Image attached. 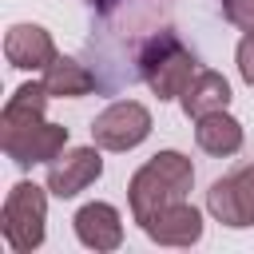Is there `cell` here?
Returning a JSON list of instances; mask_svg holds the SVG:
<instances>
[{"label": "cell", "mask_w": 254, "mask_h": 254, "mask_svg": "<svg viewBox=\"0 0 254 254\" xmlns=\"http://www.w3.org/2000/svg\"><path fill=\"white\" fill-rule=\"evenodd\" d=\"M190 183H194V167H190L187 155H179V151H159L155 159H147V163L131 175V187H127V190H131V214H135V222L143 226V222H151L159 210L183 202L187 190H190Z\"/></svg>", "instance_id": "6da1fadb"}, {"label": "cell", "mask_w": 254, "mask_h": 254, "mask_svg": "<svg viewBox=\"0 0 254 254\" xmlns=\"http://www.w3.org/2000/svg\"><path fill=\"white\" fill-rule=\"evenodd\" d=\"M206 206L222 226H254V163L226 179H214L206 190Z\"/></svg>", "instance_id": "5b68a950"}, {"label": "cell", "mask_w": 254, "mask_h": 254, "mask_svg": "<svg viewBox=\"0 0 254 254\" xmlns=\"http://www.w3.org/2000/svg\"><path fill=\"white\" fill-rule=\"evenodd\" d=\"M151 135V111L135 99H119L111 107H103L91 123V139L103 151H131Z\"/></svg>", "instance_id": "277c9868"}, {"label": "cell", "mask_w": 254, "mask_h": 254, "mask_svg": "<svg viewBox=\"0 0 254 254\" xmlns=\"http://www.w3.org/2000/svg\"><path fill=\"white\" fill-rule=\"evenodd\" d=\"M194 139H198V147L206 155H234L242 147V123L234 115H226V111H210V115L198 119Z\"/></svg>", "instance_id": "5bb4252c"}, {"label": "cell", "mask_w": 254, "mask_h": 254, "mask_svg": "<svg viewBox=\"0 0 254 254\" xmlns=\"http://www.w3.org/2000/svg\"><path fill=\"white\" fill-rule=\"evenodd\" d=\"M99 175H103L99 143H95V147H71V151L56 155V159L48 163V190H52L56 198H75V194L87 190Z\"/></svg>", "instance_id": "8992f818"}, {"label": "cell", "mask_w": 254, "mask_h": 254, "mask_svg": "<svg viewBox=\"0 0 254 254\" xmlns=\"http://www.w3.org/2000/svg\"><path fill=\"white\" fill-rule=\"evenodd\" d=\"M238 71H242V79L254 87V32H246L242 44H238Z\"/></svg>", "instance_id": "2e32d148"}, {"label": "cell", "mask_w": 254, "mask_h": 254, "mask_svg": "<svg viewBox=\"0 0 254 254\" xmlns=\"http://www.w3.org/2000/svg\"><path fill=\"white\" fill-rule=\"evenodd\" d=\"M4 56L20 71H44L56 60V44L40 24H12L4 36Z\"/></svg>", "instance_id": "ba28073f"}, {"label": "cell", "mask_w": 254, "mask_h": 254, "mask_svg": "<svg viewBox=\"0 0 254 254\" xmlns=\"http://www.w3.org/2000/svg\"><path fill=\"white\" fill-rule=\"evenodd\" d=\"M64 143H67V127H60V123H40V127H32L24 139H16V143L4 147V151H8V159H16L20 167H32V163H52V159L64 151Z\"/></svg>", "instance_id": "8fae6325"}, {"label": "cell", "mask_w": 254, "mask_h": 254, "mask_svg": "<svg viewBox=\"0 0 254 254\" xmlns=\"http://www.w3.org/2000/svg\"><path fill=\"white\" fill-rule=\"evenodd\" d=\"M179 99H183V111H187L190 119H202V115H210V111H226V103H230V83H226V75H218V71H198Z\"/></svg>", "instance_id": "7c38bea8"}, {"label": "cell", "mask_w": 254, "mask_h": 254, "mask_svg": "<svg viewBox=\"0 0 254 254\" xmlns=\"http://www.w3.org/2000/svg\"><path fill=\"white\" fill-rule=\"evenodd\" d=\"M44 107H48V87H44V79H40V83H20V87L8 95L4 111H0V147H12V143L24 139L32 127H40V123H44Z\"/></svg>", "instance_id": "52a82bcc"}, {"label": "cell", "mask_w": 254, "mask_h": 254, "mask_svg": "<svg viewBox=\"0 0 254 254\" xmlns=\"http://www.w3.org/2000/svg\"><path fill=\"white\" fill-rule=\"evenodd\" d=\"M44 218H48V194L44 187L36 183H16L4 198V210H0V230H4V242L16 250V254H28L44 242Z\"/></svg>", "instance_id": "7a4b0ae2"}, {"label": "cell", "mask_w": 254, "mask_h": 254, "mask_svg": "<svg viewBox=\"0 0 254 254\" xmlns=\"http://www.w3.org/2000/svg\"><path fill=\"white\" fill-rule=\"evenodd\" d=\"M71 222H75V238L87 250H115L123 242V222L111 202H87L75 210Z\"/></svg>", "instance_id": "30bf717a"}, {"label": "cell", "mask_w": 254, "mask_h": 254, "mask_svg": "<svg viewBox=\"0 0 254 254\" xmlns=\"http://www.w3.org/2000/svg\"><path fill=\"white\" fill-rule=\"evenodd\" d=\"M194 56L175 40V36H159L147 44L143 52V79L159 99H175L187 91V83L194 79Z\"/></svg>", "instance_id": "3957f363"}, {"label": "cell", "mask_w": 254, "mask_h": 254, "mask_svg": "<svg viewBox=\"0 0 254 254\" xmlns=\"http://www.w3.org/2000/svg\"><path fill=\"white\" fill-rule=\"evenodd\" d=\"M44 87H48V95H56V99H79V95H87V91L95 87V75H91L83 64H75V60H67V56H56V60L44 67Z\"/></svg>", "instance_id": "4fadbf2b"}, {"label": "cell", "mask_w": 254, "mask_h": 254, "mask_svg": "<svg viewBox=\"0 0 254 254\" xmlns=\"http://www.w3.org/2000/svg\"><path fill=\"white\" fill-rule=\"evenodd\" d=\"M222 12L234 28L242 32H254V0H222Z\"/></svg>", "instance_id": "9a60e30c"}, {"label": "cell", "mask_w": 254, "mask_h": 254, "mask_svg": "<svg viewBox=\"0 0 254 254\" xmlns=\"http://www.w3.org/2000/svg\"><path fill=\"white\" fill-rule=\"evenodd\" d=\"M143 230H147V238L159 242V246H190V242L202 238V214L183 198V202L159 210L151 222H143Z\"/></svg>", "instance_id": "9c48e42d"}]
</instances>
